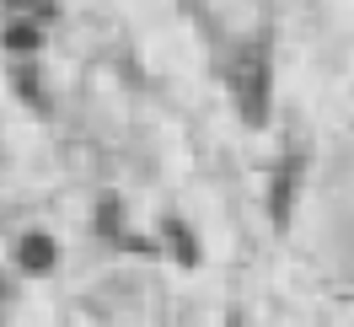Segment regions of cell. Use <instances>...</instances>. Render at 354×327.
<instances>
[{
  "instance_id": "3957f363",
  "label": "cell",
  "mask_w": 354,
  "mask_h": 327,
  "mask_svg": "<svg viewBox=\"0 0 354 327\" xmlns=\"http://www.w3.org/2000/svg\"><path fill=\"white\" fill-rule=\"evenodd\" d=\"M17 263H22L27 274H48V268L59 263V247H54L44 231H27V236L17 241Z\"/></svg>"
},
{
  "instance_id": "6da1fadb",
  "label": "cell",
  "mask_w": 354,
  "mask_h": 327,
  "mask_svg": "<svg viewBox=\"0 0 354 327\" xmlns=\"http://www.w3.org/2000/svg\"><path fill=\"white\" fill-rule=\"evenodd\" d=\"M231 102H236V113H242V124H252V129H263L268 124V91H274V70H268V48L252 38V44H242L236 54H231Z\"/></svg>"
},
{
  "instance_id": "5b68a950",
  "label": "cell",
  "mask_w": 354,
  "mask_h": 327,
  "mask_svg": "<svg viewBox=\"0 0 354 327\" xmlns=\"http://www.w3.org/2000/svg\"><path fill=\"white\" fill-rule=\"evenodd\" d=\"M167 236H172V247H177V258H183V263H199V247H194V236H188L177 220H167Z\"/></svg>"
},
{
  "instance_id": "277c9868",
  "label": "cell",
  "mask_w": 354,
  "mask_h": 327,
  "mask_svg": "<svg viewBox=\"0 0 354 327\" xmlns=\"http://www.w3.org/2000/svg\"><path fill=\"white\" fill-rule=\"evenodd\" d=\"M6 48L27 59V54L38 48V27H32V22H11V27H6Z\"/></svg>"
},
{
  "instance_id": "52a82bcc",
  "label": "cell",
  "mask_w": 354,
  "mask_h": 327,
  "mask_svg": "<svg viewBox=\"0 0 354 327\" xmlns=\"http://www.w3.org/2000/svg\"><path fill=\"white\" fill-rule=\"evenodd\" d=\"M6 6H44V0H6Z\"/></svg>"
},
{
  "instance_id": "7a4b0ae2",
  "label": "cell",
  "mask_w": 354,
  "mask_h": 327,
  "mask_svg": "<svg viewBox=\"0 0 354 327\" xmlns=\"http://www.w3.org/2000/svg\"><path fill=\"white\" fill-rule=\"evenodd\" d=\"M301 156H285L279 167H274V183H268V215L274 225H290V209H295V188H301Z\"/></svg>"
},
{
  "instance_id": "8992f818",
  "label": "cell",
  "mask_w": 354,
  "mask_h": 327,
  "mask_svg": "<svg viewBox=\"0 0 354 327\" xmlns=\"http://www.w3.org/2000/svg\"><path fill=\"white\" fill-rule=\"evenodd\" d=\"M11 81H17V91H22V97L32 102V108H44V91H38V75H32V70H17Z\"/></svg>"
}]
</instances>
